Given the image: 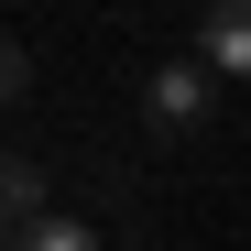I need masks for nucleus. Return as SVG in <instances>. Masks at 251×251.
<instances>
[{
    "label": "nucleus",
    "mask_w": 251,
    "mask_h": 251,
    "mask_svg": "<svg viewBox=\"0 0 251 251\" xmlns=\"http://www.w3.org/2000/svg\"><path fill=\"white\" fill-rule=\"evenodd\" d=\"M207 99H219V76H207V66H164V76H153V131H197Z\"/></svg>",
    "instance_id": "1"
},
{
    "label": "nucleus",
    "mask_w": 251,
    "mask_h": 251,
    "mask_svg": "<svg viewBox=\"0 0 251 251\" xmlns=\"http://www.w3.org/2000/svg\"><path fill=\"white\" fill-rule=\"evenodd\" d=\"M251 55V22H240V0H207V76H240Z\"/></svg>",
    "instance_id": "2"
},
{
    "label": "nucleus",
    "mask_w": 251,
    "mask_h": 251,
    "mask_svg": "<svg viewBox=\"0 0 251 251\" xmlns=\"http://www.w3.org/2000/svg\"><path fill=\"white\" fill-rule=\"evenodd\" d=\"M0 219H11V229H22V219H44V164H22V153L0 164Z\"/></svg>",
    "instance_id": "3"
},
{
    "label": "nucleus",
    "mask_w": 251,
    "mask_h": 251,
    "mask_svg": "<svg viewBox=\"0 0 251 251\" xmlns=\"http://www.w3.org/2000/svg\"><path fill=\"white\" fill-rule=\"evenodd\" d=\"M11 251H99V229H76V219H22Z\"/></svg>",
    "instance_id": "4"
},
{
    "label": "nucleus",
    "mask_w": 251,
    "mask_h": 251,
    "mask_svg": "<svg viewBox=\"0 0 251 251\" xmlns=\"http://www.w3.org/2000/svg\"><path fill=\"white\" fill-rule=\"evenodd\" d=\"M22 88H33V66H22V44H0V109H11Z\"/></svg>",
    "instance_id": "5"
},
{
    "label": "nucleus",
    "mask_w": 251,
    "mask_h": 251,
    "mask_svg": "<svg viewBox=\"0 0 251 251\" xmlns=\"http://www.w3.org/2000/svg\"><path fill=\"white\" fill-rule=\"evenodd\" d=\"M0 251H11V219H0Z\"/></svg>",
    "instance_id": "6"
}]
</instances>
